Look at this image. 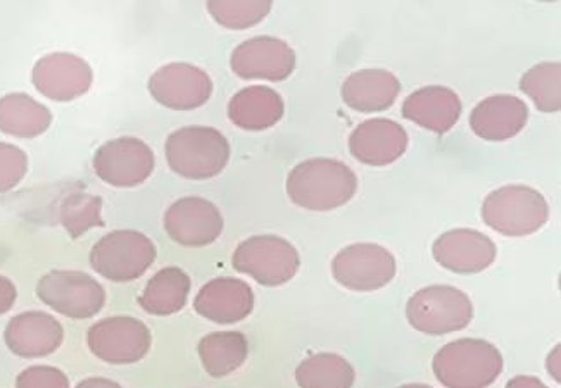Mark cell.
Returning <instances> with one entry per match:
<instances>
[{"label": "cell", "mask_w": 561, "mask_h": 388, "mask_svg": "<svg viewBox=\"0 0 561 388\" xmlns=\"http://www.w3.org/2000/svg\"><path fill=\"white\" fill-rule=\"evenodd\" d=\"M232 264L236 272L251 276L263 287H280L299 272L301 255L289 240L277 235H256L237 246Z\"/></svg>", "instance_id": "52a82bcc"}, {"label": "cell", "mask_w": 561, "mask_h": 388, "mask_svg": "<svg viewBox=\"0 0 561 388\" xmlns=\"http://www.w3.org/2000/svg\"><path fill=\"white\" fill-rule=\"evenodd\" d=\"M432 254L440 266L458 275H476L496 261V243L472 228H456L435 240Z\"/></svg>", "instance_id": "2e32d148"}, {"label": "cell", "mask_w": 561, "mask_h": 388, "mask_svg": "<svg viewBox=\"0 0 561 388\" xmlns=\"http://www.w3.org/2000/svg\"><path fill=\"white\" fill-rule=\"evenodd\" d=\"M53 125L49 107L30 98L28 93H8L0 99V132L11 137H41Z\"/></svg>", "instance_id": "d4e9b609"}, {"label": "cell", "mask_w": 561, "mask_h": 388, "mask_svg": "<svg viewBox=\"0 0 561 388\" xmlns=\"http://www.w3.org/2000/svg\"><path fill=\"white\" fill-rule=\"evenodd\" d=\"M59 221L75 240L83 237L92 228L104 227L102 198L85 192L68 195L59 207Z\"/></svg>", "instance_id": "f1b7e54d"}, {"label": "cell", "mask_w": 561, "mask_h": 388, "mask_svg": "<svg viewBox=\"0 0 561 388\" xmlns=\"http://www.w3.org/2000/svg\"><path fill=\"white\" fill-rule=\"evenodd\" d=\"M147 87L156 102L173 111L197 110L213 93L209 75L188 62H171L159 68Z\"/></svg>", "instance_id": "7c38bea8"}, {"label": "cell", "mask_w": 561, "mask_h": 388, "mask_svg": "<svg viewBox=\"0 0 561 388\" xmlns=\"http://www.w3.org/2000/svg\"><path fill=\"white\" fill-rule=\"evenodd\" d=\"M197 352L206 373L213 378H224L248 361L249 342L244 333L215 332L201 339Z\"/></svg>", "instance_id": "484cf974"}, {"label": "cell", "mask_w": 561, "mask_h": 388, "mask_svg": "<svg viewBox=\"0 0 561 388\" xmlns=\"http://www.w3.org/2000/svg\"><path fill=\"white\" fill-rule=\"evenodd\" d=\"M191 287V276L182 267H163L147 282L139 297V306L147 315H176L187 306Z\"/></svg>", "instance_id": "cb8c5ba5"}, {"label": "cell", "mask_w": 561, "mask_h": 388, "mask_svg": "<svg viewBox=\"0 0 561 388\" xmlns=\"http://www.w3.org/2000/svg\"><path fill=\"white\" fill-rule=\"evenodd\" d=\"M230 66L244 80L284 81L296 69V53L287 42L263 35L236 47Z\"/></svg>", "instance_id": "9a60e30c"}, {"label": "cell", "mask_w": 561, "mask_h": 388, "mask_svg": "<svg viewBox=\"0 0 561 388\" xmlns=\"http://www.w3.org/2000/svg\"><path fill=\"white\" fill-rule=\"evenodd\" d=\"M399 388H432V387H428V385H423V384H410V385H403V387H399Z\"/></svg>", "instance_id": "8d00e7d4"}, {"label": "cell", "mask_w": 561, "mask_h": 388, "mask_svg": "<svg viewBox=\"0 0 561 388\" xmlns=\"http://www.w3.org/2000/svg\"><path fill=\"white\" fill-rule=\"evenodd\" d=\"M156 258L154 242L137 230L111 231L92 247L89 255L92 270L116 284L139 279L154 264Z\"/></svg>", "instance_id": "8992f818"}, {"label": "cell", "mask_w": 561, "mask_h": 388, "mask_svg": "<svg viewBox=\"0 0 561 388\" xmlns=\"http://www.w3.org/2000/svg\"><path fill=\"white\" fill-rule=\"evenodd\" d=\"M32 81L44 98L54 102H71L89 92L94 83V73L82 57L54 53L33 66Z\"/></svg>", "instance_id": "5bb4252c"}, {"label": "cell", "mask_w": 561, "mask_h": 388, "mask_svg": "<svg viewBox=\"0 0 561 388\" xmlns=\"http://www.w3.org/2000/svg\"><path fill=\"white\" fill-rule=\"evenodd\" d=\"M505 361L488 340L460 339L444 345L432 361L435 378L446 388H488L500 378Z\"/></svg>", "instance_id": "7a4b0ae2"}, {"label": "cell", "mask_w": 561, "mask_h": 388, "mask_svg": "<svg viewBox=\"0 0 561 388\" xmlns=\"http://www.w3.org/2000/svg\"><path fill=\"white\" fill-rule=\"evenodd\" d=\"M37 297L57 315L70 320H90L106 306V290L98 279L75 270H54L42 276Z\"/></svg>", "instance_id": "ba28073f"}, {"label": "cell", "mask_w": 561, "mask_h": 388, "mask_svg": "<svg viewBox=\"0 0 561 388\" xmlns=\"http://www.w3.org/2000/svg\"><path fill=\"white\" fill-rule=\"evenodd\" d=\"M358 191V176L339 159L313 158L294 168L287 195L297 207L329 213L346 206Z\"/></svg>", "instance_id": "6da1fadb"}, {"label": "cell", "mask_w": 561, "mask_h": 388, "mask_svg": "<svg viewBox=\"0 0 561 388\" xmlns=\"http://www.w3.org/2000/svg\"><path fill=\"white\" fill-rule=\"evenodd\" d=\"M28 156L13 144L0 142V194L13 191L25 179Z\"/></svg>", "instance_id": "4dcf8cb0"}, {"label": "cell", "mask_w": 561, "mask_h": 388, "mask_svg": "<svg viewBox=\"0 0 561 388\" xmlns=\"http://www.w3.org/2000/svg\"><path fill=\"white\" fill-rule=\"evenodd\" d=\"M220 209L203 197H183L168 207L164 230L173 242L183 247H206L224 233Z\"/></svg>", "instance_id": "4fadbf2b"}, {"label": "cell", "mask_w": 561, "mask_h": 388, "mask_svg": "<svg viewBox=\"0 0 561 388\" xmlns=\"http://www.w3.org/2000/svg\"><path fill=\"white\" fill-rule=\"evenodd\" d=\"M396 270L394 255L379 243H353L332 261L335 282L353 292H375L386 287L394 278Z\"/></svg>", "instance_id": "30bf717a"}, {"label": "cell", "mask_w": 561, "mask_h": 388, "mask_svg": "<svg viewBox=\"0 0 561 388\" xmlns=\"http://www.w3.org/2000/svg\"><path fill=\"white\" fill-rule=\"evenodd\" d=\"M506 388H549L548 385L542 384L536 376L520 375L515 376L506 384Z\"/></svg>", "instance_id": "836d02e7"}, {"label": "cell", "mask_w": 561, "mask_h": 388, "mask_svg": "<svg viewBox=\"0 0 561 388\" xmlns=\"http://www.w3.org/2000/svg\"><path fill=\"white\" fill-rule=\"evenodd\" d=\"M272 8L270 0H249V2L211 0L208 2V11L213 20L228 30L251 28L265 20Z\"/></svg>", "instance_id": "f546056e"}, {"label": "cell", "mask_w": 561, "mask_h": 388, "mask_svg": "<svg viewBox=\"0 0 561 388\" xmlns=\"http://www.w3.org/2000/svg\"><path fill=\"white\" fill-rule=\"evenodd\" d=\"M520 90L529 95L541 113H558L561 110L560 62H539L522 77Z\"/></svg>", "instance_id": "83f0119b"}, {"label": "cell", "mask_w": 561, "mask_h": 388, "mask_svg": "<svg viewBox=\"0 0 561 388\" xmlns=\"http://www.w3.org/2000/svg\"><path fill=\"white\" fill-rule=\"evenodd\" d=\"M151 330L131 316H111L89 328L87 345L107 364H135L151 351Z\"/></svg>", "instance_id": "9c48e42d"}, {"label": "cell", "mask_w": 561, "mask_h": 388, "mask_svg": "<svg viewBox=\"0 0 561 388\" xmlns=\"http://www.w3.org/2000/svg\"><path fill=\"white\" fill-rule=\"evenodd\" d=\"M356 372L346 357L320 352L302 361L296 369L299 388H353Z\"/></svg>", "instance_id": "4316f807"}, {"label": "cell", "mask_w": 561, "mask_h": 388, "mask_svg": "<svg viewBox=\"0 0 561 388\" xmlns=\"http://www.w3.org/2000/svg\"><path fill=\"white\" fill-rule=\"evenodd\" d=\"M154 164L151 147L135 137L114 138L99 147L94 156L95 174L116 189L142 185L154 171Z\"/></svg>", "instance_id": "8fae6325"}, {"label": "cell", "mask_w": 561, "mask_h": 388, "mask_svg": "<svg viewBox=\"0 0 561 388\" xmlns=\"http://www.w3.org/2000/svg\"><path fill=\"white\" fill-rule=\"evenodd\" d=\"M460 98L448 87H423L404 101L403 116L434 134H446L460 122Z\"/></svg>", "instance_id": "44dd1931"}, {"label": "cell", "mask_w": 561, "mask_h": 388, "mask_svg": "<svg viewBox=\"0 0 561 388\" xmlns=\"http://www.w3.org/2000/svg\"><path fill=\"white\" fill-rule=\"evenodd\" d=\"M16 285L8 276L0 275V316L11 311L14 308V304H16Z\"/></svg>", "instance_id": "d6a6232c"}, {"label": "cell", "mask_w": 561, "mask_h": 388, "mask_svg": "<svg viewBox=\"0 0 561 388\" xmlns=\"http://www.w3.org/2000/svg\"><path fill=\"white\" fill-rule=\"evenodd\" d=\"M482 219L505 237H529L549 219L545 195L527 185H506L491 192L482 204Z\"/></svg>", "instance_id": "277c9868"}, {"label": "cell", "mask_w": 561, "mask_h": 388, "mask_svg": "<svg viewBox=\"0 0 561 388\" xmlns=\"http://www.w3.org/2000/svg\"><path fill=\"white\" fill-rule=\"evenodd\" d=\"M4 342L14 356L38 360L50 356L61 347L65 342V328L47 312H21L5 327Z\"/></svg>", "instance_id": "e0dca14e"}, {"label": "cell", "mask_w": 561, "mask_h": 388, "mask_svg": "<svg viewBox=\"0 0 561 388\" xmlns=\"http://www.w3.org/2000/svg\"><path fill=\"white\" fill-rule=\"evenodd\" d=\"M194 309L213 323H239L253 312L254 292L244 279L215 278L197 292Z\"/></svg>", "instance_id": "d6986e66"}, {"label": "cell", "mask_w": 561, "mask_h": 388, "mask_svg": "<svg viewBox=\"0 0 561 388\" xmlns=\"http://www.w3.org/2000/svg\"><path fill=\"white\" fill-rule=\"evenodd\" d=\"M285 104L280 93L270 87L242 89L228 102V117L233 125L248 132H263L284 117Z\"/></svg>", "instance_id": "603a6c76"}, {"label": "cell", "mask_w": 561, "mask_h": 388, "mask_svg": "<svg viewBox=\"0 0 561 388\" xmlns=\"http://www.w3.org/2000/svg\"><path fill=\"white\" fill-rule=\"evenodd\" d=\"M546 368H548L549 375L554 376V380L560 381V345L554 347V351L551 352L548 356V363H546Z\"/></svg>", "instance_id": "d590c367"}, {"label": "cell", "mask_w": 561, "mask_h": 388, "mask_svg": "<svg viewBox=\"0 0 561 388\" xmlns=\"http://www.w3.org/2000/svg\"><path fill=\"white\" fill-rule=\"evenodd\" d=\"M401 92L398 77L386 69H363L350 75L342 85V99L358 113H382L394 105Z\"/></svg>", "instance_id": "7402d4cb"}, {"label": "cell", "mask_w": 561, "mask_h": 388, "mask_svg": "<svg viewBox=\"0 0 561 388\" xmlns=\"http://www.w3.org/2000/svg\"><path fill=\"white\" fill-rule=\"evenodd\" d=\"M77 388H123L122 385L116 384V381L107 380V378H99V376H94V378H85V380L80 381L77 385Z\"/></svg>", "instance_id": "e575fe53"}, {"label": "cell", "mask_w": 561, "mask_h": 388, "mask_svg": "<svg viewBox=\"0 0 561 388\" xmlns=\"http://www.w3.org/2000/svg\"><path fill=\"white\" fill-rule=\"evenodd\" d=\"M16 388H70V378L54 366H30L18 375Z\"/></svg>", "instance_id": "1f68e13d"}, {"label": "cell", "mask_w": 561, "mask_h": 388, "mask_svg": "<svg viewBox=\"0 0 561 388\" xmlns=\"http://www.w3.org/2000/svg\"><path fill=\"white\" fill-rule=\"evenodd\" d=\"M407 318L416 332L432 336L448 335L472 323V300L451 285H431L410 297Z\"/></svg>", "instance_id": "5b68a950"}, {"label": "cell", "mask_w": 561, "mask_h": 388, "mask_svg": "<svg viewBox=\"0 0 561 388\" xmlns=\"http://www.w3.org/2000/svg\"><path fill=\"white\" fill-rule=\"evenodd\" d=\"M529 122V107L515 95H492L473 107L470 128L488 142H505L517 137Z\"/></svg>", "instance_id": "ffe728a7"}, {"label": "cell", "mask_w": 561, "mask_h": 388, "mask_svg": "<svg viewBox=\"0 0 561 388\" xmlns=\"http://www.w3.org/2000/svg\"><path fill=\"white\" fill-rule=\"evenodd\" d=\"M167 161L187 180H208L220 174L230 161V144L211 126H183L168 137Z\"/></svg>", "instance_id": "3957f363"}, {"label": "cell", "mask_w": 561, "mask_h": 388, "mask_svg": "<svg viewBox=\"0 0 561 388\" xmlns=\"http://www.w3.org/2000/svg\"><path fill=\"white\" fill-rule=\"evenodd\" d=\"M408 140L403 126L386 117H374L353 129L350 150L353 158L363 164L387 167L407 152Z\"/></svg>", "instance_id": "ac0fdd59"}]
</instances>
